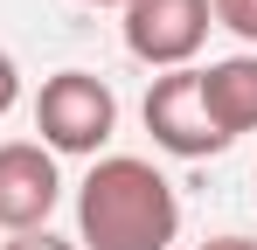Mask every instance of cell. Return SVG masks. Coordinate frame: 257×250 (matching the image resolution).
I'll use <instances>...</instances> for the list:
<instances>
[{
	"instance_id": "1",
	"label": "cell",
	"mask_w": 257,
	"mask_h": 250,
	"mask_svg": "<svg viewBox=\"0 0 257 250\" xmlns=\"http://www.w3.org/2000/svg\"><path fill=\"white\" fill-rule=\"evenodd\" d=\"M181 236V195L153 160L111 153L77 188V243L84 250H167Z\"/></svg>"
},
{
	"instance_id": "2",
	"label": "cell",
	"mask_w": 257,
	"mask_h": 250,
	"mask_svg": "<svg viewBox=\"0 0 257 250\" xmlns=\"http://www.w3.org/2000/svg\"><path fill=\"white\" fill-rule=\"evenodd\" d=\"M35 132L49 153H97L118 132V97L90 70H56L35 90Z\"/></svg>"
},
{
	"instance_id": "3",
	"label": "cell",
	"mask_w": 257,
	"mask_h": 250,
	"mask_svg": "<svg viewBox=\"0 0 257 250\" xmlns=\"http://www.w3.org/2000/svg\"><path fill=\"white\" fill-rule=\"evenodd\" d=\"M125 21V49L139 63H153V70H188L195 56H202V42L215 28V7L209 0H125L118 7Z\"/></svg>"
},
{
	"instance_id": "4",
	"label": "cell",
	"mask_w": 257,
	"mask_h": 250,
	"mask_svg": "<svg viewBox=\"0 0 257 250\" xmlns=\"http://www.w3.org/2000/svg\"><path fill=\"white\" fill-rule=\"evenodd\" d=\"M139 118H146V132H153V146L174 153V160H209V153L229 146V139L215 132L209 104H202V70H167V77H153Z\"/></svg>"
},
{
	"instance_id": "5",
	"label": "cell",
	"mask_w": 257,
	"mask_h": 250,
	"mask_svg": "<svg viewBox=\"0 0 257 250\" xmlns=\"http://www.w3.org/2000/svg\"><path fill=\"white\" fill-rule=\"evenodd\" d=\"M56 202H63L56 153H49L42 139H7V146H0V229H7V236L49 229V208Z\"/></svg>"
},
{
	"instance_id": "6",
	"label": "cell",
	"mask_w": 257,
	"mask_h": 250,
	"mask_svg": "<svg viewBox=\"0 0 257 250\" xmlns=\"http://www.w3.org/2000/svg\"><path fill=\"white\" fill-rule=\"evenodd\" d=\"M202 104L222 139H243L257 132V56H222L202 70Z\"/></svg>"
},
{
	"instance_id": "7",
	"label": "cell",
	"mask_w": 257,
	"mask_h": 250,
	"mask_svg": "<svg viewBox=\"0 0 257 250\" xmlns=\"http://www.w3.org/2000/svg\"><path fill=\"white\" fill-rule=\"evenodd\" d=\"M209 7H215V28L257 42V0H209Z\"/></svg>"
},
{
	"instance_id": "8",
	"label": "cell",
	"mask_w": 257,
	"mask_h": 250,
	"mask_svg": "<svg viewBox=\"0 0 257 250\" xmlns=\"http://www.w3.org/2000/svg\"><path fill=\"white\" fill-rule=\"evenodd\" d=\"M14 97H21V70H14V56L0 49V118L14 111Z\"/></svg>"
},
{
	"instance_id": "9",
	"label": "cell",
	"mask_w": 257,
	"mask_h": 250,
	"mask_svg": "<svg viewBox=\"0 0 257 250\" xmlns=\"http://www.w3.org/2000/svg\"><path fill=\"white\" fill-rule=\"evenodd\" d=\"M0 250H77V243H63V236H49V229H28V236H7Z\"/></svg>"
},
{
	"instance_id": "10",
	"label": "cell",
	"mask_w": 257,
	"mask_h": 250,
	"mask_svg": "<svg viewBox=\"0 0 257 250\" xmlns=\"http://www.w3.org/2000/svg\"><path fill=\"white\" fill-rule=\"evenodd\" d=\"M202 250H257V236H209Z\"/></svg>"
},
{
	"instance_id": "11",
	"label": "cell",
	"mask_w": 257,
	"mask_h": 250,
	"mask_svg": "<svg viewBox=\"0 0 257 250\" xmlns=\"http://www.w3.org/2000/svg\"><path fill=\"white\" fill-rule=\"evenodd\" d=\"M84 7H125V0H84Z\"/></svg>"
}]
</instances>
